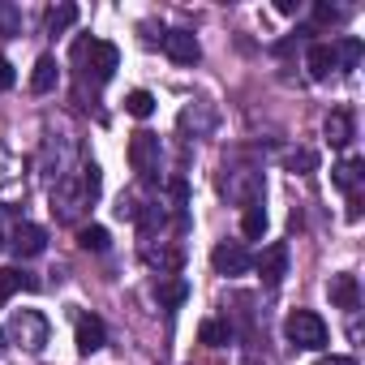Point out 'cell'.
I'll use <instances>...</instances> for the list:
<instances>
[{"instance_id": "836d02e7", "label": "cell", "mask_w": 365, "mask_h": 365, "mask_svg": "<svg viewBox=\"0 0 365 365\" xmlns=\"http://www.w3.org/2000/svg\"><path fill=\"white\" fill-rule=\"evenodd\" d=\"M0 245H5V241H0Z\"/></svg>"}, {"instance_id": "7402d4cb", "label": "cell", "mask_w": 365, "mask_h": 365, "mask_svg": "<svg viewBox=\"0 0 365 365\" xmlns=\"http://www.w3.org/2000/svg\"><path fill=\"white\" fill-rule=\"evenodd\" d=\"M125 112L138 116V120H146V116L155 112V95H150V91H129V95H125Z\"/></svg>"}, {"instance_id": "5bb4252c", "label": "cell", "mask_w": 365, "mask_h": 365, "mask_svg": "<svg viewBox=\"0 0 365 365\" xmlns=\"http://www.w3.org/2000/svg\"><path fill=\"white\" fill-rule=\"evenodd\" d=\"M56 82H61L56 56H39V61H35V73H31V91H35V95H48V91H56Z\"/></svg>"}, {"instance_id": "6da1fadb", "label": "cell", "mask_w": 365, "mask_h": 365, "mask_svg": "<svg viewBox=\"0 0 365 365\" xmlns=\"http://www.w3.org/2000/svg\"><path fill=\"white\" fill-rule=\"evenodd\" d=\"M73 61L82 65V73L91 82H112V73L120 65V52H116V43H103V39H78Z\"/></svg>"}, {"instance_id": "9a60e30c", "label": "cell", "mask_w": 365, "mask_h": 365, "mask_svg": "<svg viewBox=\"0 0 365 365\" xmlns=\"http://www.w3.org/2000/svg\"><path fill=\"white\" fill-rule=\"evenodd\" d=\"M322 133H327V142L331 146H348L352 142V112H344V108H335L331 116H327V125H322Z\"/></svg>"}, {"instance_id": "2e32d148", "label": "cell", "mask_w": 365, "mask_h": 365, "mask_svg": "<svg viewBox=\"0 0 365 365\" xmlns=\"http://www.w3.org/2000/svg\"><path fill=\"white\" fill-rule=\"evenodd\" d=\"M361 176H365V163L361 159H344L335 172H331V180L344 190V194H356V185H361Z\"/></svg>"}, {"instance_id": "cb8c5ba5", "label": "cell", "mask_w": 365, "mask_h": 365, "mask_svg": "<svg viewBox=\"0 0 365 365\" xmlns=\"http://www.w3.org/2000/svg\"><path fill=\"white\" fill-rule=\"evenodd\" d=\"M78 185H82L86 202H95V198H99V185H103V176H99V163H95V159H91V163H82V180H78Z\"/></svg>"}, {"instance_id": "277c9868", "label": "cell", "mask_w": 365, "mask_h": 365, "mask_svg": "<svg viewBox=\"0 0 365 365\" xmlns=\"http://www.w3.org/2000/svg\"><path fill=\"white\" fill-rule=\"evenodd\" d=\"M129 168H133L142 180H155V168H159V138H155V133L138 129V133L129 138Z\"/></svg>"}, {"instance_id": "83f0119b", "label": "cell", "mask_w": 365, "mask_h": 365, "mask_svg": "<svg viewBox=\"0 0 365 365\" xmlns=\"http://www.w3.org/2000/svg\"><path fill=\"white\" fill-rule=\"evenodd\" d=\"M344 9H331V5H318V22H339Z\"/></svg>"}, {"instance_id": "ba28073f", "label": "cell", "mask_w": 365, "mask_h": 365, "mask_svg": "<svg viewBox=\"0 0 365 365\" xmlns=\"http://www.w3.org/2000/svg\"><path fill=\"white\" fill-rule=\"evenodd\" d=\"M82 207H86V194H82L78 180H56V190H52V211H56L61 220H73Z\"/></svg>"}, {"instance_id": "7c38bea8", "label": "cell", "mask_w": 365, "mask_h": 365, "mask_svg": "<svg viewBox=\"0 0 365 365\" xmlns=\"http://www.w3.org/2000/svg\"><path fill=\"white\" fill-rule=\"evenodd\" d=\"M14 292H39V279L22 267H0V301H9Z\"/></svg>"}, {"instance_id": "3957f363", "label": "cell", "mask_w": 365, "mask_h": 365, "mask_svg": "<svg viewBox=\"0 0 365 365\" xmlns=\"http://www.w3.org/2000/svg\"><path fill=\"white\" fill-rule=\"evenodd\" d=\"M5 339L18 344V348H26V352H43L48 348V318L39 309H14Z\"/></svg>"}, {"instance_id": "5b68a950", "label": "cell", "mask_w": 365, "mask_h": 365, "mask_svg": "<svg viewBox=\"0 0 365 365\" xmlns=\"http://www.w3.org/2000/svg\"><path fill=\"white\" fill-rule=\"evenodd\" d=\"M211 267H215L220 275H245V271L254 267V258H250V250H245L241 241H224V245L211 250Z\"/></svg>"}, {"instance_id": "d6a6232c", "label": "cell", "mask_w": 365, "mask_h": 365, "mask_svg": "<svg viewBox=\"0 0 365 365\" xmlns=\"http://www.w3.org/2000/svg\"><path fill=\"white\" fill-rule=\"evenodd\" d=\"M0 348H9V339H5V327H0Z\"/></svg>"}, {"instance_id": "8fae6325", "label": "cell", "mask_w": 365, "mask_h": 365, "mask_svg": "<svg viewBox=\"0 0 365 365\" xmlns=\"http://www.w3.org/2000/svg\"><path fill=\"white\" fill-rule=\"evenodd\" d=\"M327 292H331V305H339V309H356L361 305V284H356V275H331V284H327Z\"/></svg>"}, {"instance_id": "e0dca14e", "label": "cell", "mask_w": 365, "mask_h": 365, "mask_svg": "<svg viewBox=\"0 0 365 365\" xmlns=\"http://www.w3.org/2000/svg\"><path fill=\"white\" fill-rule=\"evenodd\" d=\"M198 339H202L207 348H224V344L232 339V327H228L224 318H207V322L198 327Z\"/></svg>"}, {"instance_id": "ac0fdd59", "label": "cell", "mask_w": 365, "mask_h": 365, "mask_svg": "<svg viewBox=\"0 0 365 365\" xmlns=\"http://www.w3.org/2000/svg\"><path fill=\"white\" fill-rule=\"evenodd\" d=\"M241 232H245L250 241H262V237H267V211H262V202L245 207V215H241Z\"/></svg>"}, {"instance_id": "4fadbf2b", "label": "cell", "mask_w": 365, "mask_h": 365, "mask_svg": "<svg viewBox=\"0 0 365 365\" xmlns=\"http://www.w3.org/2000/svg\"><path fill=\"white\" fill-rule=\"evenodd\" d=\"M305 69H309V78H318V82L331 78V69H339L331 43H309V52H305Z\"/></svg>"}, {"instance_id": "ffe728a7", "label": "cell", "mask_w": 365, "mask_h": 365, "mask_svg": "<svg viewBox=\"0 0 365 365\" xmlns=\"http://www.w3.org/2000/svg\"><path fill=\"white\" fill-rule=\"evenodd\" d=\"M73 22H78V5H56V9H48V35H65Z\"/></svg>"}, {"instance_id": "52a82bcc", "label": "cell", "mask_w": 365, "mask_h": 365, "mask_svg": "<svg viewBox=\"0 0 365 365\" xmlns=\"http://www.w3.org/2000/svg\"><path fill=\"white\" fill-rule=\"evenodd\" d=\"M258 271H262V284H267V288H279L284 275H288V245H284V241L267 245L262 258H258Z\"/></svg>"}, {"instance_id": "7a4b0ae2", "label": "cell", "mask_w": 365, "mask_h": 365, "mask_svg": "<svg viewBox=\"0 0 365 365\" xmlns=\"http://www.w3.org/2000/svg\"><path fill=\"white\" fill-rule=\"evenodd\" d=\"M284 335H288V344L292 348H305V352H322L327 348V322L314 314V309H292L288 314V322H284Z\"/></svg>"}, {"instance_id": "4dcf8cb0", "label": "cell", "mask_w": 365, "mask_h": 365, "mask_svg": "<svg viewBox=\"0 0 365 365\" xmlns=\"http://www.w3.org/2000/svg\"><path fill=\"white\" fill-rule=\"evenodd\" d=\"M275 9H279V14H297L301 5H297V0H275Z\"/></svg>"}, {"instance_id": "1f68e13d", "label": "cell", "mask_w": 365, "mask_h": 365, "mask_svg": "<svg viewBox=\"0 0 365 365\" xmlns=\"http://www.w3.org/2000/svg\"><path fill=\"white\" fill-rule=\"evenodd\" d=\"M241 365H262V361H258L254 352H245V361H241Z\"/></svg>"}, {"instance_id": "603a6c76", "label": "cell", "mask_w": 365, "mask_h": 365, "mask_svg": "<svg viewBox=\"0 0 365 365\" xmlns=\"http://www.w3.org/2000/svg\"><path fill=\"white\" fill-rule=\"evenodd\" d=\"M155 297H159V305H180L190 297V284L185 279H168V284H155Z\"/></svg>"}, {"instance_id": "44dd1931", "label": "cell", "mask_w": 365, "mask_h": 365, "mask_svg": "<svg viewBox=\"0 0 365 365\" xmlns=\"http://www.w3.org/2000/svg\"><path fill=\"white\" fill-rule=\"evenodd\" d=\"M78 245L91 250V254H103V250H108V228H103V224H86V228H78Z\"/></svg>"}, {"instance_id": "30bf717a", "label": "cell", "mask_w": 365, "mask_h": 365, "mask_svg": "<svg viewBox=\"0 0 365 365\" xmlns=\"http://www.w3.org/2000/svg\"><path fill=\"white\" fill-rule=\"evenodd\" d=\"M14 254L18 258H39L43 250H48V232L39 228V224H18V232H14Z\"/></svg>"}, {"instance_id": "8992f818", "label": "cell", "mask_w": 365, "mask_h": 365, "mask_svg": "<svg viewBox=\"0 0 365 365\" xmlns=\"http://www.w3.org/2000/svg\"><path fill=\"white\" fill-rule=\"evenodd\" d=\"M163 52L176 61V65H198L202 61V43L194 39V31H163Z\"/></svg>"}, {"instance_id": "484cf974", "label": "cell", "mask_w": 365, "mask_h": 365, "mask_svg": "<svg viewBox=\"0 0 365 365\" xmlns=\"http://www.w3.org/2000/svg\"><path fill=\"white\" fill-rule=\"evenodd\" d=\"M18 9L14 5H0V35H18Z\"/></svg>"}, {"instance_id": "f1b7e54d", "label": "cell", "mask_w": 365, "mask_h": 365, "mask_svg": "<svg viewBox=\"0 0 365 365\" xmlns=\"http://www.w3.org/2000/svg\"><path fill=\"white\" fill-rule=\"evenodd\" d=\"M348 220H361V194H348Z\"/></svg>"}, {"instance_id": "f546056e", "label": "cell", "mask_w": 365, "mask_h": 365, "mask_svg": "<svg viewBox=\"0 0 365 365\" xmlns=\"http://www.w3.org/2000/svg\"><path fill=\"white\" fill-rule=\"evenodd\" d=\"M314 365H356L352 356H322V361H314Z\"/></svg>"}, {"instance_id": "d6986e66", "label": "cell", "mask_w": 365, "mask_h": 365, "mask_svg": "<svg viewBox=\"0 0 365 365\" xmlns=\"http://www.w3.org/2000/svg\"><path fill=\"white\" fill-rule=\"evenodd\" d=\"M331 52H335V65H339V69H356V61H361L365 48H361V39H335Z\"/></svg>"}, {"instance_id": "d4e9b609", "label": "cell", "mask_w": 365, "mask_h": 365, "mask_svg": "<svg viewBox=\"0 0 365 365\" xmlns=\"http://www.w3.org/2000/svg\"><path fill=\"white\" fill-rule=\"evenodd\" d=\"M284 163H288V172H314L318 168V155L314 150H288Z\"/></svg>"}, {"instance_id": "4316f807", "label": "cell", "mask_w": 365, "mask_h": 365, "mask_svg": "<svg viewBox=\"0 0 365 365\" xmlns=\"http://www.w3.org/2000/svg\"><path fill=\"white\" fill-rule=\"evenodd\" d=\"M18 82V73H14V65H9V56H0V91H9Z\"/></svg>"}, {"instance_id": "9c48e42d", "label": "cell", "mask_w": 365, "mask_h": 365, "mask_svg": "<svg viewBox=\"0 0 365 365\" xmlns=\"http://www.w3.org/2000/svg\"><path fill=\"white\" fill-rule=\"evenodd\" d=\"M103 339H108V327H103V318H95V314H82V318H78V335H73L78 352H82V356H91V352H99V348H103Z\"/></svg>"}]
</instances>
